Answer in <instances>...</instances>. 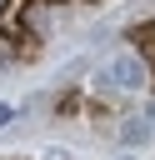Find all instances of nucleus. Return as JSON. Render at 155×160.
<instances>
[{
  "instance_id": "6",
  "label": "nucleus",
  "mask_w": 155,
  "mask_h": 160,
  "mask_svg": "<svg viewBox=\"0 0 155 160\" xmlns=\"http://www.w3.org/2000/svg\"><path fill=\"white\" fill-rule=\"evenodd\" d=\"M145 120H150V125H155V100H150V105H145Z\"/></svg>"
},
{
  "instance_id": "1",
  "label": "nucleus",
  "mask_w": 155,
  "mask_h": 160,
  "mask_svg": "<svg viewBox=\"0 0 155 160\" xmlns=\"http://www.w3.org/2000/svg\"><path fill=\"white\" fill-rule=\"evenodd\" d=\"M95 90H105V95H140V90H150V60H145L140 50L115 55V60L95 75Z\"/></svg>"
},
{
  "instance_id": "5",
  "label": "nucleus",
  "mask_w": 155,
  "mask_h": 160,
  "mask_svg": "<svg viewBox=\"0 0 155 160\" xmlns=\"http://www.w3.org/2000/svg\"><path fill=\"white\" fill-rule=\"evenodd\" d=\"M35 160H70V155H65V150H40Z\"/></svg>"
},
{
  "instance_id": "3",
  "label": "nucleus",
  "mask_w": 155,
  "mask_h": 160,
  "mask_svg": "<svg viewBox=\"0 0 155 160\" xmlns=\"http://www.w3.org/2000/svg\"><path fill=\"white\" fill-rule=\"evenodd\" d=\"M80 110H85V95H80V90L55 95V115H80Z\"/></svg>"
},
{
  "instance_id": "4",
  "label": "nucleus",
  "mask_w": 155,
  "mask_h": 160,
  "mask_svg": "<svg viewBox=\"0 0 155 160\" xmlns=\"http://www.w3.org/2000/svg\"><path fill=\"white\" fill-rule=\"evenodd\" d=\"M15 115H20V110H15V105H5V100H0V125H10V120H15Z\"/></svg>"
},
{
  "instance_id": "7",
  "label": "nucleus",
  "mask_w": 155,
  "mask_h": 160,
  "mask_svg": "<svg viewBox=\"0 0 155 160\" xmlns=\"http://www.w3.org/2000/svg\"><path fill=\"white\" fill-rule=\"evenodd\" d=\"M120 160H130V155H120Z\"/></svg>"
},
{
  "instance_id": "2",
  "label": "nucleus",
  "mask_w": 155,
  "mask_h": 160,
  "mask_svg": "<svg viewBox=\"0 0 155 160\" xmlns=\"http://www.w3.org/2000/svg\"><path fill=\"white\" fill-rule=\"evenodd\" d=\"M115 135H120V145H125V150H140V145H150V135H155V125H150L145 115H120V125H115Z\"/></svg>"
}]
</instances>
